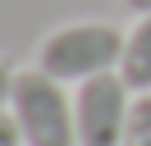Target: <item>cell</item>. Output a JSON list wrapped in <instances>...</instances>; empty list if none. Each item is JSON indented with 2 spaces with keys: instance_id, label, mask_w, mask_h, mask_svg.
<instances>
[{
  "instance_id": "cell-8",
  "label": "cell",
  "mask_w": 151,
  "mask_h": 146,
  "mask_svg": "<svg viewBox=\"0 0 151 146\" xmlns=\"http://www.w3.org/2000/svg\"><path fill=\"white\" fill-rule=\"evenodd\" d=\"M124 5H128L133 14H151V0H124Z\"/></svg>"
},
{
  "instance_id": "cell-5",
  "label": "cell",
  "mask_w": 151,
  "mask_h": 146,
  "mask_svg": "<svg viewBox=\"0 0 151 146\" xmlns=\"http://www.w3.org/2000/svg\"><path fill=\"white\" fill-rule=\"evenodd\" d=\"M119 146H151V91L133 96L128 123H124V142Z\"/></svg>"
},
{
  "instance_id": "cell-1",
  "label": "cell",
  "mask_w": 151,
  "mask_h": 146,
  "mask_svg": "<svg viewBox=\"0 0 151 146\" xmlns=\"http://www.w3.org/2000/svg\"><path fill=\"white\" fill-rule=\"evenodd\" d=\"M124 55V32L105 18H83V23H64L46 32L37 46V69L50 73L55 82H87L101 73H119Z\"/></svg>"
},
{
  "instance_id": "cell-3",
  "label": "cell",
  "mask_w": 151,
  "mask_h": 146,
  "mask_svg": "<svg viewBox=\"0 0 151 146\" xmlns=\"http://www.w3.org/2000/svg\"><path fill=\"white\" fill-rule=\"evenodd\" d=\"M128 82L119 73L78 82L73 91V123H78V146H119L124 123H128Z\"/></svg>"
},
{
  "instance_id": "cell-2",
  "label": "cell",
  "mask_w": 151,
  "mask_h": 146,
  "mask_svg": "<svg viewBox=\"0 0 151 146\" xmlns=\"http://www.w3.org/2000/svg\"><path fill=\"white\" fill-rule=\"evenodd\" d=\"M9 114L19 119L23 146H78L73 96L64 82H55L41 69H19L9 91Z\"/></svg>"
},
{
  "instance_id": "cell-7",
  "label": "cell",
  "mask_w": 151,
  "mask_h": 146,
  "mask_svg": "<svg viewBox=\"0 0 151 146\" xmlns=\"http://www.w3.org/2000/svg\"><path fill=\"white\" fill-rule=\"evenodd\" d=\"M9 91H14V69H9L5 59H0V110L9 105Z\"/></svg>"
},
{
  "instance_id": "cell-4",
  "label": "cell",
  "mask_w": 151,
  "mask_h": 146,
  "mask_svg": "<svg viewBox=\"0 0 151 146\" xmlns=\"http://www.w3.org/2000/svg\"><path fill=\"white\" fill-rule=\"evenodd\" d=\"M119 78L128 82V91H133V96L151 91V14H137V23L124 32Z\"/></svg>"
},
{
  "instance_id": "cell-6",
  "label": "cell",
  "mask_w": 151,
  "mask_h": 146,
  "mask_svg": "<svg viewBox=\"0 0 151 146\" xmlns=\"http://www.w3.org/2000/svg\"><path fill=\"white\" fill-rule=\"evenodd\" d=\"M0 146H23V132H19V119L9 114V105L0 110Z\"/></svg>"
}]
</instances>
